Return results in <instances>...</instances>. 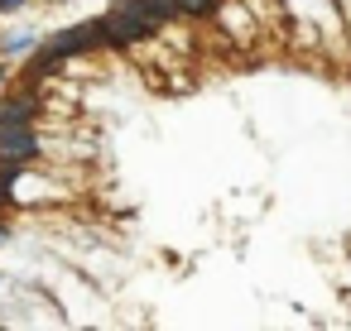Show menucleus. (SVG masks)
Wrapping results in <instances>:
<instances>
[{"label": "nucleus", "mask_w": 351, "mask_h": 331, "mask_svg": "<svg viewBox=\"0 0 351 331\" xmlns=\"http://www.w3.org/2000/svg\"><path fill=\"white\" fill-rule=\"evenodd\" d=\"M5 202H10V178L0 173V207H5Z\"/></svg>", "instance_id": "9"}, {"label": "nucleus", "mask_w": 351, "mask_h": 331, "mask_svg": "<svg viewBox=\"0 0 351 331\" xmlns=\"http://www.w3.org/2000/svg\"><path fill=\"white\" fill-rule=\"evenodd\" d=\"M0 240H10V226H5V221H0Z\"/></svg>", "instance_id": "10"}, {"label": "nucleus", "mask_w": 351, "mask_h": 331, "mask_svg": "<svg viewBox=\"0 0 351 331\" xmlns=\"http://www.w3.org/2000/svg\"><path fill=\"white\" fill-rule=\"evenodd\" d=\"M217 5H221V0H178V10L183 15H197V20H212Z\"/></svg>", "instance_id": "6"}, {"label": "nucleus", "mask_w": 351, "mask_h": 331, "mask_svg": "<svg viewBox=\"0 0 351 331\" xmlns=\"http://www.w3.org/2000/svg\"><path fill=\"white\" fill-rule=\"evenodd\" d=\"M97 29H101V49H130V44H145V39L154 34V25H149V20L125 15V10H116V5L97 20Z\"/></svg>", "instance_id": "1"}, {"label": "nucleus", "mask_w": 351, "mask_h": 331, "mask_svg": "<svg viewBox=\"0 0 351 331\" xmlns=\"http://www.w3.org/2000/svg\"><path fill=\"white\" fill-rule=\"evenodd\" d=\"M15 10H25V0H0V15H15Z\"/></svg>", "instance_id": "8"}, {"label": "nucleus", "mask_w": 351, "mask_h": 331, "mask_svg": "<svg viewBox=\"0 0 351 331\" xmlns=\"http://www.w3.org/2000/svg\"><path fill=\"white\" fill-rule=\"evenodd\" d=\"M34 49H39L34 34H15V39H5V53H34Z\"/></svg>", "instance_id": "7"}, {"label": "nucleus", "mask_w": 351, "mask_h": 331, "mask_svg": "<svg viewBox=\"0 0 351 331\" xmlns=\"http://www.w3.org/2000/svg\"><path fill=\"white\" fill-rule=\"evenodd\" d=\"M116 10H125V15H140V20H149L154 29H164L169 20H178L183 10H178V0H116Z\"/></svg>", "instance_id": "5"}, {"label": "nucleus", "mask_w": 351, "mask_h": 331, "mask_svg": "<svg viewBox=\"0 0 351 331\" xmlns=\"http://www.w3.org/2000/svg\"><path fill=\"white\" fill-rule=\"evenodd\" d=\"M39 92L34 87H20V92H5L0 96V125H29V120H39Z\"/></svg>", "instance_id": "4"}, {"label": "nucleus", "mask_w": 351, "mask_h": 331, "mask_svg": "<svg viewBox=\"0 0 351 331\" xmlns=\"http://www.w3.org/2000/svg\"><path fill=\"white\" fill-rule=\"evenodd\" d=\"M5 82H10V72H5V68H0V87H5Z\"/></svg>", "instance_id": "11"}, {"label": "nucleus", "mask_w": 351, "mask_h": 331, "mask_svg": "<svg viewBox=\"0 0 351 331\" xmlns=\"http://www.w3.org/2000/svg\"><path fill=\"white\" fill-rule=\"evenodd\" d=\"M39 154L34 125H0V163H29Z\"/></svg>", "instance_id": "3"}, {"label": "nucleus", "mask_w": 351, "mask_h": 331, "mask_svg": "<svg viewBox=\"0 0 351 331\" xmlns=\"http://www.w3.org/2000/svg\"><path fill=\"white\" fill-rule=\"evenodd\" d=\"M44 49L53 53V58H82V53H97L101 49V29H97V20H82V25H73V29H58L53 39H44Z\"/></svg>", "instance_id": "2"}]
</instances>
